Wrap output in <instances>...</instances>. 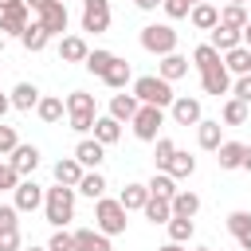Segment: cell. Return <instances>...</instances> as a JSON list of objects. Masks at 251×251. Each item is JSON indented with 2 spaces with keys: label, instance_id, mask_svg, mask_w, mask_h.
<instances>
[{
  "label": "cell",
  "instance_id": "7dc6e473",
  "mask_svg": "<svg viewBox=\"0 0 251 251\" xmlns=\"http://www.w3.org/2000/svg\"><path fill=\"white\" fill-rule=\"evenodd\" d=\"M231 98H239L243 106H251V75H239L231 82Z\"/></svg>",
  "mask_w": 251,
  "mask_h": 251
},
{
  "label": "cell",
  "instance_id": "83f0119b",
  "mask_svg": "<svg viewBox=\"0 0 251 251\" xmlns=\"http://www.w3.org/2000/svg\"><path fill=\"white\" fill-rule=\"evenodd\" d=\"M161 173H169L173 180H184V176H192V173H196V157H188V153H180V149H176V153H173V161H169Z\"/></svg>",
  "mask_w": 251,
  "mask_h": 251
},
{
  "label": "cell",
  "instance_id": "5b68a950",
  "mask_svg": "<svg viewBox=\"0 0 251 251\" xmlns=\"http://www.w3.org/2000/svg\"><path fill=\"white\" fill-rule=\"evenodd\" d=\"M141 47H145L149 55H157V59L173 55V51H176V31H173V24H145V27H141Z\"/></svg>",
  "mask_w": 251,
  "mask_h": 251
},
{
  "label": "cell",
  "instance_id": "f907efd6",
  "mask_svg": "<svg viewBox=\"0 0 251 251\" xmlns=\"http://www.w3.org/2000/svg\"><path fill=\"white\" fill-rule=\"evenodd\" d=\"M24 4H27V8H31V16H39V12H43V8H47V4H51V0H24Z\"/></svg>",
  "mask_w": 251,
  "mask_h": 251
},
{
  "label": "cell",
  "instance_id": "e0dca14e",
  "mask_svg": "<svg viewBox=\"0 0 251 251\" xmlns=\"http://www.w3.org/2000/svg\"><path fill=\"white\" fill-rule=\"evenodd\" d=\"M75 251H114L110 235H102L98 227H78L75 231Z\"/></svg>",
  "mask_w": 251,
  "mask_h": 251
},
{
  "label": "cell",
  "instance_id": "9a60e30c",
  "mask_svg": "<svg viewBox=\"0 0 251 251\" xmlns=\"http://www.w3.org/2000/svg\"><path fill=\"white\" fill-rule=\"evenodd\" d=\"M208 43L220 51V55H227V51H235V47H243V31H231V27H224V24H216L212 31H208Z\"/></svg>",
  "mask_w": 251,
  "mask_h": 251
},
{
  "label": "cell",
  "instance_id": "d6986e66",
  "mask_svg": "<svg viewBox=\"0 0 251 251\" xmlns=\"http://www.w3.org/2000/svg\"><path fill=\"white\" fill-rule=\"evenodd\" d=\"M188 67H192V63H188L180 51H173V55H165V59L157 63V75H161L165 82H176V78H184V75H188Z\"/></svg>",
  "mask_w": 251,
  "mask_h": 251
},
{
  "label": "cell",
  "instance_id": "44dd1931",
  "mask_svg": "<svg viewBox=\"0 0 251 251\" xmlns=\"http://www.w3.org/2000/svg\"><path fill=\"white\" fill-rule=\"evenodd\" d=\"M188 24H192V27H196V31H212V27H216V24H220V8H216V4H208V0H204V4H196V8H192V12H188Z\"/></svg>",
  "mask_w": 251,
  "mask_h": 251
},
{
  "label": "cell",
  "instance_id": "2e32d148",
  "mask_svg": "<svg viewBox=\"0 0 251 251\" xmlns=\"http://www.w3.org/2000/svg\"><path fill=\"white\" fill-rule=\"evenodd\" d=\"M137 110H141L137 94H126V90H118V94L110 98V118H118V122H133V118H137Z\"/></svg>",
  "mask_w": 251,
  "mask_h": 251
},
{
  "label": "cell",
  "instance_id": "484cf974",
  "mask_svg": "<svg viewBox=\"0 0 251 251\" xmlns=\"http://www.w3.org/2000/svg\"><path fill=\"white\" fill-rule=\"evenodd\" d=\"M118 137H122V122H118V118H110V114L94 118V141H102V145H114Z\"/></svg>",
  "mask_w": 251,
  "mask_h": 251
},
{
  "label": "cell",
  "instance_id": "8fae6325",
  "mask_svg": "<svg viewBox=\"0 0 251 251\" xmlns=\"http://www.w3.org/2000/svg\"><path fill=\"white\" fill-rule=\"evenodd\" d=\"M12 196H16L12 204H16L20 212H35V208H43V196H47V188H39V184L27 176V180H20V188H16Z\"/></svg>",
  "mask_w": 251,
  "mask_h": 251
},
{
  "label": "cell",
  "instance_id": "94428289",
  "mask_svg": "<svg viewBox=\"0 0 251 251\" xmlns=\"http://www.w3.org/2000/svg\"><path fill=\"white\" fill-rule=\"evenodd\" d=\"M192 251H212V247H192Z\"/></svg>",
  "mask_w": 251,
  "mask_h": 251
},
{
  "label": "cell",
  "instance_id": "d6a6232c",
  "mask_svg": "<svg viewBox=\"0 0 251 251\" xmlns=\"http://www.w3.org/2000/svg\"><path fill=\"white\" fill-rule=\"evenodd\" d=\"M114 59H118L114 51H106V47H94V51L86 55V63H82V67H86L90 75H98V78H102V75H106V71L114 67Z\"/></svg>",
  "mask_w": 251,
  "mask_h": 251
},
{
  "label": "cell",
  "instance_id": "91938a15",
  "mask_svg": "<svg viewBox=\"0 0 251 251\" xmlns=\"http://www.w3.org/2000/svg\"><path fill=\"white\" fill-rule=\"evenodd\" d=\"M227 4H239V8H243V4H247V0H227Z\"/></svg>",
  "mask_w": 251,
  "mask_h": 251
},
{
  "label": "cell",
  "instance_id": "681fc988",
  "mask_svg": "<svg viewBox=\"0 0 251 251\" xmlns=\"http://www.w3.org/2000/svg\"><path fill=\"white\" fill-rule=\"evenodd\" d=\"M133 4H137V8H141V12H157V8H161V4H165V0H133Z\"/></svg>",
  "mask_w": 251,
  "mask_h": 251
},
{
  "label": "cell",
  "instance_id": "5bb4252c",
  "mask_svg": "<svg viewBox=\"0 0 251 251\" xmlns=\"http://www.w3.org/2000/svg\"><path fill=\"white\" fill-rule=\"evenodd\" d=\"M27 24H31V8L27 4H20V8H12V12H0V31H8V35H24L27 31Z\"/></svg>",
  "mask_w": 251,
  "mask_h": 251
},
{
  "label": "cell",
  "instance_id": "7a4b0ae2",
  "mask_svg": "<svg viewBox=\"0 0 251 251\" xmlns=\"http://www.w3.org/2000/svg\"><path fill=\"white\" fill-rule=\"evenodd\" d=\"M133 94H137L141 106H161V110L176 102L173 82H165L161 75H141V78H133Z\"/></svg>",
  "mask_w": 251,
  "mask_h": 251
},
{
  "label": "cell",
  "instance_id": "cb8c5ba5",
  "mask_svg": "<svg viewBox=\"0 0 251 251\" xmlns=\"http://www.w3.org/2000/svg\"><path fill=\"white\" fill-rule=\"evenodd\" d=\"M243 153H247L243 141H224L216 149V161H220V169H243Z\"/></svg>",
  "mask_w": 251,
  "mask_h": 251
},
{
  "label": "cell",
  "instance_id": "ac0fdd59",
  "mask_svg": "<svg viewBox=\"0 0 251 251\" xmlns=\"http://www.w3.org/2000/svg\"><path fill=\"white\" fill-rule=\"evenodd\" d=\"M86 55H90V47H86L82 35H63L59 39V59L63 63H86Z\"/></svg>",
  "mask_w": 251,
  "mask_h": 251
},
{
  "label": "cell",
  "instance_id": "f546056e",
  "mask_svg": "<svg viewBox=\"0 0 251 251\" xmlns=\"http://www.w3.org/2000/svg\"><path fill=\"white\" fill-rule=\"evenodd\" d=\"M200 212V196L192 192V188H180L176 196H173V216H184V220H192Z\"/></svg>",
  "mask_w": 251,
  "mask_h": 251
},
{
  "label": "cell",
  "instance_id": "277c9868",
  "mask_svg": "<svg viewBox=\"0 0 251 251\" xmlns=\"http://www.w3.org/2000/svg\"><path fill=\"white\" fill-rule=\"evenodd\" d=\"M67 118H71V129L75 133H90L94 129V94L86 90H71L67 94Z\"/></svg>",
  "mask_w": 251,
  "mask_h": 251
},
{
  "label": "cell",
  "instance_id": "be15d7a7",
  "mask_svg": "<svg viewBox=\"0 0 251 251\" xmlns=\"http://www.w3.org/2000/svg\"><path fill=\"white\" fill-rule=\"evenodd\" d=\"M0 169H4V161H0Z\"/></svg>",
  "mask_w": 251,
  "mask_h": 251
},
{
  "label": "cell",
  "instance_id": "4316f807",
  "mask_svg": "<svg viewBox=\"0 0 251 251\" xmlns=\"http://www.w3.org/2000/svg\"><path fill=\"white\" fill-rule=\"evenodd\" d=\"M63 110H67V102H63V98H55V94H43V98H39V106H35L39 122H47V126H55V122L63 118Z\"/></svg>",
  "mask_w": 251,
  "mask_h": 251
},
{
  "label": "cell",
  "instance_id": "4dcf8cb0",
  "mask_svg": "<svg viewBox=\"0 0 251 251\" xmlns=\"http://www.w3.org/2000/svg\"><path fill=\"white\" fill-rule=\"evenodd\" d=\"M20 43H24L27 51H43V47L51 43V35H47V27H43L39 20H31V24H27V31L20 35Z\"/></svg>",
  "mask_w": 251,
  "mask_h": 251
},
{
  "label": "cell",
  "instance_id": "d4e9b609",
  "mask_svg": "<svg viewBox=\"0 0 251 251\" xmlns=\"http://www.w3.org/2000/svg\"><path fill=\"white\" fill-rule=\"evenodd\" d=\"M102 82H106L110 90H126V86L133 82V71H129V63H126V59H114V67L102 75Z\"/></svg>",
  "mask_w": 251,
  "mask_h": 251
},
{
  "label": "cell",
  "instance_id": "7402d4cb",
  "mask_svg": "<svg viewBox=\"0 0 251 251\" xmlns=\"http://www.w3.org/2000/svg\"><path fill=\"white\" fill-rule=\"evenodd\" d=\"M220 129H224V126H220V118H204V122L196 126V141H200V149H212V153H216V149L224 145Z\"/></svg>",
  "mask_w": 251,
  "mask_h": 251
},
{
  "label": "cell",
  "instance_id": "3957f363",
  "mask_svg": "<svg viewBox=\"0 0 251 251\" xmlns=\"http://www.w3.org/2000/svg\"><path fill=\"white\" fill-rule=\"evenodd\" d=\"M129 212L122 208V200H114V196H102V200H94V227L102 231V235H122L126 231V220Z\"/></svg>",
  "mask_w": 251,
  "mask_h": 251
},
{
  "label": "cell",
  "instance_id": "6125c7cd",
  "mask_svg": "<svg viewBox=\"0 0 251 251\" xmlns=\"http://www.w3.org/2000/svg\"><path fill=\"white\" fill-rule=\"evenodd\" d=\"M196 4H204V0H192V8H196Z\"/></svg>",
  "mask_w": 251,
  "mask_h": 251
},
{
  "label": "cell",
  "instance_id": "7c38bea8",
  "mask_svg": "<svg viewBox=\"0 0 251 251\" xmlns=\"http://www.w3.org/2000/svg\"><path fill=\"white\" fill-rule=\"evenodd\" d=\"M200 90H204V94H216V98H220V94H231V71H227L224 63L212 67V71H204V75H200Z\"/></svg>",
  "mask_w": 251,
  "mask_h": 251
},
{
  "label": "cell",
  "instance_id": "db71d44e",
  "mask_svg": "<svg viewBox=\"0 0 251 251\" xmlns=\"http://www.w3.org/2000/svg\"><path fill=\"white\" fill-rule=\"evenodd\" d=\"M24 0H0V12H12V8H20Z\"/></svg>",
  "mask_w": 251,
  "mask_h": 251
},
{
  "label": "cell",
  "instance_id": "7bdbcfd3",
  "mask_svg": "<svg viewBox=\"0 0 251 251\" xmlns=\"http://www.w3.org/2000/svg\"><path fill=\"white\" fill-rule=\"evenodd\" d=\"M153 145H157V149H153V157H157V169H165V165L173 161V153H176V145H173L169 137H157Z\"/></svg>",
  "mask_w": 251,
  "mask_h": 251
},
{
  "label": "cell",
  "instance_id": "52a82bcc",
  "mask_svg": "<svg viewBox=\"0 0 251 251\" xmlns=\"http://www.w3.org/2000/svg\"><path fill=\"white\" fill-rule=\"evenodd\" d=\"M82 31H110V0H82Z\"/></svg>",
  "mask_w": 251,
  "mask_h": 251
},
{
  "label": "cell",
  "instance_id": "ffe728a7",
  "mask_svg": "<svg viewBox=\"0 0 251 251\" xmlns=\"http://www.w3.org/2000/svg\"><path fill=\"white\" fill-rule=\"evenodd\" d=\"M8 98H12V110H24V114H27V110H35V106H39V98H43V94H39V86H35V82H16V90H12Z\"/></svg>",
  "mask_w": 251,
  "mask_h": 251
},
{
  "label": "cell",
  "instance_id": "603a6c76",
  "mask_svg": "<svg viewBox=\"0 0 251 251\" xmlns=\"http://www.w3.org/2000/svg\"><path fill=\"white\" fill-rule=\"evenodd\" d=\"M82 165L75 161V157H63V161H55V184H67V188H78V180H82Z\"/></svg>",
  "mask_w": 251,
  "mask_h": 251
},
{
  "label": "cell",
  "instance_id": "60d3db41",
  "mask_svg": "<svg viewBox=\"0 0 251 251\" xmlns=\"http://www.w3.org/2000/svg\"><path fill=\"white\" fill-rule=\"evenodd\" d=\"M47 251H75V231H67V227H55V235L47 239Z\"/></svg>",
  "mask_w": 251,
  "mask_h": 251
},
{
  "label": "cell",
  "instance_id": "6da1fadb",
  "mask_svg": "<svg viewBox=\"0 0 251 251\" xmlns=\"http://www.w3.org/2000/svg\"><path fill=\"white\" fill-rule=\"evenodd\" d=\"M43 216H47L51 227H67V224L75 220V188H67V184L47 188V196H43Z\"/></svg>",
  "mask_w": 251,
  "mask_h": 251
},
{
  "label": "cell",
  "instance_id": "6f0895ef",
  "mask_svg": "<svg viewBox=\"0 0 251 251\" xmlns=\"http://www.w3.org/2000/svg\"><path fill=\"white\" fill-rule=\"evenodd\" d=\"M243 169L251 173V145H247V153H243Z\"/></svg>",
  "mask_w": 251,
  "mask_h": 251
},
{
  "label": "cell",
  "instance_id": "4fadbf2b",
  "mask_svg": "<svg viewBox=\"0 0 251 251\" xmlns=\"http://www.w3.org/2000/svg\"><path fill=\"white\" fill-rule=\"evenodd\" d=\"M8 165H12V169H16L20 176H24V180H27V176H31L35 169H39V149H35V145H24V141H20V145H16V153L8 157Z\"/></svg>",
  "mask_w": 251,
  "mask_h": 251
},
{
  "label": "cell",
  "instance_id": "f35d334b",
  "mask_svg": "<svg viewBox=\"0 0 251 251\" xmlns=\"http://www.w3.org/2000/svg\"><path fill=\"white\" fill-rule=\"evenodd\" d=\"M165 227H169V243H188V239H192V231H196V224H192V220H184V216H173Z\"/></svg>",
  "mask_w": 251,
  "mask_h": 251
},
{
  "label": "cell",
  "instance_id": "9f6ffc18",
  "mask_svg": "<svg viewBox=\"0 0 251 251\" xmlns=\"http://www.w3.org/2000/svg\"><path fill=\"white\" fill-rule=\"evenodd\" d=\"M157 251H184V243H165V247H157Z\"/></svg>",
  "mask_w": 251,
  "mask_h": 251
},
{
  "label": "cell",
  "instance_id": "d590c367",
  "mask_svg": "<svg viewBox=\"0 0 251 251\" xmlns=\"http://www.w3.org/2000/svg\"><path fill=\"white\" fill-rule=\"evenodd\" d=\"M149 224H169L173 220V200H161V196H149V204L141 208Z\"/></svg>",
  "mask_w": 251,
  "mask_h": 251
},
{
  "label": "cell",
  "instance_id": "f6af8a7d",
  "mask_svg": "<svg viewBox=\"0 0 251 251\" xmlns=\"http://www.w3.org/2000/svg\"><path fill=\"white\" fill-rule=\"evenodd\" d=\"M161 8H165V16H169V20H188V12H192V0H165Z\"/></svg>",
  "mask_w": 251,
  "mask_h": 251
},
{
  "label": "cell",
  "instance_id": "f1b7e54d",
  "mask_svg": "<svg viewBox=\"0 0 251 251\" xmlns=\"http://www.w3.org/2000/svg\"><path fill=\"white\" fill-rule=\"evenodd\" d=\"M118 200H122V208H126V212H141V208L149 204V188H145V184H126Z\"/></svg>",
  "mask_w": 251,
  "mask_h": 251
},
{
  "label": "cell",
  "instance_id": "816d5d0a",
  "mask_svg": "<svg viewBox=\"0 0 251 251\" xmlns=\"http://www.w3.org/2000/svg\"><path fill=\"white\" fill-rule=\"evenodd\" d=\"M235 243H239V251H251V227H247V231H243Z\"/></svg>",
  "mask_w": 251,
  "mask_h": 251
},
{
  "label": "cell",
  "instance_id": "bcb514c9",
  "mask_svg": "<svg viewBox=\"0 0 251 251\" xmlns=\"http://www.w3.org/2000/svg\"><path fill=\"white\" fill-rule=\"evenodd\" d=\"M0 251H24L20 227H0Z\"/></svg>",
  "mask_w": 251,
  "mask_h": 251
},
{
  "label": "cell",
  "instance_id": "ab89813d",
  "mask_svg": "<svg viewBox=\"0 0 251 251\" xmlns=\"http://www.w3.org/2000/svg\"><path fill=\"white\" fill-rule=\"evenodd\" d=\"M220 118H224V126H243V122H247V106H243L239 98H227L224 110H220Z\"/></svg>",
  "mask_w": 251,
  "mask_h": 251
},
{
  "label": "cell",
  "instance_id": "ba28073f",
  "mask_svg": "<svg viewBox=\"0 0 251 251\" xmlns=\"http://www.w3.org/2000/svg\"><path fill=\"white\" fill-rule=\"evenodd\" d=\"M35 20L47 27V35H51V39H55V35L63 39V31H67V20H71V16H67V4H63V0H51Z\"/></svg>",
  "mask_w": 251,
  "mask_h": 251
},
{
  "label": "cell",
  "instance_id": "b9f144b4",
  "mask_svg": "<svg viewBox=\"0 0 251 251\" xmlns=\"http://www.w3.org/2000/svg\"><path fill=\"white\" fill-rule=\"evenodd\" d=\"M16 145H20L16 126H4V122H0V157H12V153H16Z\"/></svg>",
  "mask_w": 251,
  "mask_h": 251
},
{
  "label": "cell",
  "instance_id": "f5cc1de1",
  "mask_svg": "<svg viewBox=\"0 0 251 251\" xmlns=\"http://www.w3.org/2000/svg\"><path fill=\"white\" fill-rule=\"evenodd\" d=\"M8 110H12V98H8V94H0V122H4V114H8Z\"/></svg>",
  "mask_w": 251,
  "mask_h": 251
},
{
  "label": "cell",
  "instance_id": "836d02e7",
  "mask_svg": "<svg viewBox=\"0 0 251 251\" xmlns=\"http://www.w3.org/2000/svg\"><path fill=\"white\" fill-rule=\"evenodd\" d=\"M106 188H110V184H106V176H102V173H82V180H78V188H75V192H82V196H90V200H102V196H106Z\"/></svg>",
  "mask_w": 251,
  "mask_h": 251
},
{
  "label": "cell",
  "instance_id": "c3c4849f",
  "mask_svg": "<svg viewBox=\"0 0 251 251\" xmlns=\"http://www.w3.org/2000/svg\"><path fill=\"white\" fill-rule=\"evenodd\" d=\"M20 208L16 204H0V227H20Z\"/></svg>",
  "mask_w": 251,
  "mask_h": 251
},
{
  "label": "cell",
  "instance_id": "e7e4bbea",
  "mask_svg": "<svg viewBox=\"0 0 251 251\" xmlns=\"http://www.w3.org/2000/svg\"><path fill=\"white\" fill-rule=\"evenodd\" d=\"M63 4H67V0H63Z\"/></svg>",
  "mask_w": 251,
  "mask_h": 251
},
{
  "label": "cell",
  "instance_id": "8992f818",
  "mask_svg": "<svg viewBox=\"0 0 251 251\" xmlns=\"http://www.w3.org/2000/svg\"><path fill=\"white\" fill-rule=\"evenodd\" d=\"M129 126H133V137L137 141H157L161 137V126H165V110L161 106H141Z\"/></svg>",
  "mask_w": 251,
  "mask_h": 251
},
{
  "label": "cell",
  "instance_id": "11a10c76",
  "mask_svg": "<svg viewBox=\"0 0 251 251\" xmlns=\"http://www.w3.org/2000/svg\"><path fill=\"white\" fill-rule=\"evenodd\" d=\"M243 47H251V20H247V27H243Z\"/></svg>",
  "mask_w": 251,
  "mask_h": 251
},
{
  "label": "cell",
  "instance_id": "30bf717a",
  "mask_svg": "<svg viewBox=\"0 0 251 251\" xmlns=\"http://www.w3.org/2000/svg\"><path fill=\"white\" fill-rule=\"evenodd\" d=\"M75 161H78L86 173H98V165L106 161V145L94 141V137H82V141L75 145Z\"/></svg>",
  "mask_w": 251,
  "mask_h": 251
},
{
  "label": "cell",
  "instance_id": "ee69618b",
  "mask_svg": "<svg viewBox=\"0 0 251 251\" xmlns=\"http://www.w3.org/2000/svg\"><path fill=\"white\" fill-rule=\"evenodd\" d=\"M247 227H251V212H243V208H239V212H231V216H227V231H231L235 239H239Z\"/></svg>",
  "mask_w": 251,
  "mask_h": 251
},
{
  "label": "cell",
  "instance_id": "74e56055",
  "mask_svg": "<svg viewBox=\"0 0 251 251\" xmlns=\"http://www.w3.org/2000/svg\"><path fill=\"white\" fill-rule=\"evenodd\" d=\"M247 20H251V16H247V8H239V4H224V8H220V24H224V27H231V31H243V27H247Z\"/></svg>",
  "mask_w": 251,
  "mask_h": 251
},
{
  "label": "cell",
  "instance_id": "1f68e13d",
  "mask_svg": "<svg viewBox=\"0 0 251 251\" xmlns=\"http://www.w3.org/2000/svg\"><path fill=\"white\" fill-rule=\"evenodd\" d=\"M220 63H224V55H220L212 43H200V47L192 51V67H196L200 75H204V71H212V67H220Z\"/></svg>",
  "mask_w": 251,
  "mask_h": 251
},
{
  "label": "cell",
  "instance_id": "680465c9",
  "mask_svg": "<svg viewBox=\"0 0 251 251\" xmlns=\"http://www.w3.org/2000/svg\"><path fill=\"white\" fill-rule=\"evenodd\" d=\"M24 251H47V247H35V243H31V247H24Z\"/></svg>",
  "mask_w": 251,
  "mask_h": 251
},
{
  "label": "cell",
  "instance_id": "8d00e7d4",
  "mask_svg": "<svg viewBox=\"0 0 251 251\" xmlns=\"http://www.w3.org/2000/svg\"><path fill=\"white\" fill-rule=\"evenodd\" d=\"M224 67L239 78V75H251V47H235V51H227L224 55Z\"/></svg>",
  "mask_w": 251,
  "mask_h": 251
},
{
  "label": "cell",
  "instance_id": "e575fe53",
  "mask_svg": "<svg viewBox=\"0 0 251 251\" xmlns=\"http://www.w3.org/2000/svg\"><path fill=\"white\" fill-rule=\"evenodd\" d=\"M145 188H149V196H161V200H173V196L180 192V188H176V180H173L169 173H153Z\"/></svg>",
  "mask_w": 251,
  "mask_h": 251
},
{
  "label": "cell",
  "instance_id": "9c48e42d",
  "mask_svg": "<svg viewBox=\"0 0 251 251\" xmlns=\"http://www.w3.org/2000/svg\"><path fill=\"white\" fill-rule=\"evenodd\" d=\"M169 110H173V122H176V126H200V122H204V110H200V98H188V94H176V102H173Z\"/></svg>",
  "mask_w": 251,
  "mask_h": 251
}]
</instances>
